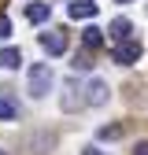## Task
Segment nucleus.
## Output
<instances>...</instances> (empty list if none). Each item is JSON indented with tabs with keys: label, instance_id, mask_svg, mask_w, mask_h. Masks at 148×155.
<instances>
[{
	"label": "nucleus",
	"instance_id": "nucleus-6",
	"mask_svg": "<svg viewBox=\"0 0 148 155\" xmlns=\"http://www.w3.org/2000/svg\"><path fill=\"white\" fill-rule=\"evenodd\" d=\"M18 63H22V52L18 48H0V67L4 70H15Z\"/></svg>",
	"mask_w": 148,
	"mask_h": 155
},
{
	"label": "nucleus",
	"instance_id": "nucleus-1",
	"mask_svg": "<svg viewBox=\"0 0 148 155\" xmlns=\"http://www.w3.org/2000/svg\"><path fill=\"white\" fill-rule=\"evenodd\" d=\"M52 67L48 63H33L30 67V96L33 100H41V96H48V89H52Z\"/></svg>",
	"mask_w": 148,
	"mask_h": 155
},
{
	"label": "nucleus",
	"instance_id": "nucleus-9",
	"mask_svg": "<svg viewBox=\"0 0 148 155\" xmlns=\"http://www.w3.org/2000/svg\"><path fill=\"white\" fill-rule=\"evenodd\" d=\"M82 41H85V48H100V45H104V30H96V26H89V30L82 33Z\"/></svg>",
	"mask_w": 148,
	"mask_h": 155
},
{
	"label": "nucleus",
	"instance_id": "nucleus-3",
	"mask_svg": "<svg viewBox=\"0 0 148 155\" xmlns=\"http://www.w3.org/2000/svg\"><path fill=\"white\" fill-rule=\"evenodd\" d=\"M107 81L104 78H92V81L85 85V104H92V107H100V104H107Z\"/></svg>",
	"mask_w": 148,
	"mask_h": 155
},
{
	"label": "nucleus",
	"instance_id": "nucleus-2",
	"mask_svg": "<svg viewBox=\"0 0 148 155\" xmlns=\"http://www.w3.org/2000/svg\"><path fill=\"white\" fill-rule=\"evenodd\" d=\"M111 59H115L119 67L137 63V59H141V45H137V41H130V37H122V41H115V52H111Z\"/></svg>",
	"mask_w": 148,
	"mask_h": 155
},
{
	"label": "nucleus",
	"instance_id": "nucleus-4",
	"mask_svg": "<svg viewBox=\"0 0 148 155\" xmlns=\"http://www.w3.org/2000/svg\"><path fill=\"white\" fill-rule=\"evenodd\" d=\"M41 48H45L48 55H63V52H67V33H63V30H48V33L41 37Z\"/></svg>",
	"mask_w": 148,
	"mask_h": 155
},
{
	"label": "nucleus",
	"instance_id": "nucleus-15",
	"mask_svg": "<svg viewBox=\"0 0 148 155\" xmlns=\"http://www.w3.org/2000/svg\"><path fill=\"white\" fill-rule=\"evenodd\" d=\"M115 4H130V0H115Z\"/></svg>",
	"mask_w": 148,
	"mask_h": 155
},
{
	"label": "nucleus",
	"instance_id": "nucleus-7",
	"mask_svg": "<svg viewBox=\"0 0 148 155\" xmlns=\"http://www.w3.org/2000/svg\"><path fill=\"white\" fill-rule=\"evenodd\" d=\"M48 15H52V4H30L26 8V18H30V22H48Z\"/></svg>",
	"mask_w": 148,
	"mask_h": 155
},
{
	"label": "nucleus",
	"instance_id": "nucleus-11",
	"mask_svg": "<svg viewBox=\"0 0 148 155\" xmlns=\"http://www.w3.org/2000/svg\"><path fill=\"white\" fill-rule=\"evenodd\" d=\"M96 137H100V140H119V137H122V126H100Z\"/></svg>",
	"mask_w": 148,
	"mask_h": 155
},
{
	"label": "nucleus",
	"instance_id": "nucleus-12",
	"mask_svg": "<svg viewBox=\"0 0 148 155\" xmlns=\"http://www.w3.org/2000/svg\"><path fill=\"white\" fill-rule=\"evenodd\" d=\"M8 33H11V18H8V15H0V41H4Z\"/></svg>",
	"mask_w": 148,
	"mask_h": 155
},
{
	"label": "nucleus",
	"instance_id": "nucleus-8",
	"mask_svg": "<svg viewBox=\"0 0 148 155\" xmlns=\"http://www.w3.org/2000/svg\"><path fill=\"white\" fill-rule=\"evenodd\" d=\"M130 30H133V26H130V18H115V22L107 26L111 41H122V37H130Z\"/></svg>",
	"mask_w": 148,
	"mask_h": 155
},
{
	"label": "nucleus",
	"instance_id": "nucleus-13",
	"mask_svg": "<svg viewBox=\"0 0 148 155\" xmlns=\"http://www.w3.org/2000/svg\"><path fill=\"white\" fill-rule=\"evenodd\" d=\"M82 155H107V151H100V148H92V144H89V148H82Z\"/></svg>",
	"mask_w": 148,
	"mask_h": 155
},
{
	"label": "nucleus",
	"instance_id": "nucleus-16",
	"mask_svg": "<svg viewBox=\"0 0 148 155\" xmlns=\"http://www.w3.org/2000/svg\"><path fill=\"white\" fill-rule=\"evenodd\" d=\"M0 155H4V151H0Z\"/></svg>",
	"mask_w": 148,
	"mask_h": 155
},
{
	"label": "nucleus",
	"instance_id": "nucleus-14",
	"mask_svg": "<svg viewBox=\"0 0 148 155\" xmlns=\"http://www.w3.org/2000/svg\"><path fill=\"white\" fill-rule=\"evenodd\" d=\"M133 155H148V140H141V144L133 148Z\"/></svg>",
	"mask_w": 148,
	"mask_h": 155
},
{
	"label": "nucleus",
	"instance_id": "nucleus-10",
	"mask_svg": "<svg viewBox=\"0 0 148 155\" xmlns=\"http://www.w3.org/2000/svg\"><path fill=\"white\" fill-rule=\"evenodd\" d=\"M15 114H18V107H15V104L8 100V96H0V118H4V122H11Z\"/></svg>",
	"mask_w": 148,
	"mask_h": 155
},
{
	"label": "nucleus",
	"instance_id": "nucleus-5",
	"mask_svg": "<svg viewBox=\"0 0 148 155\" xmlns=\"http://www.w3.org/2000/svg\"><path fill=\"white\" fill-rule=\"evenodd\" d=\"M67 11H70V18H92V15H96L100 8L92 4V0H74V4H70Z\"/></svg>",
	"mask_w": 148,
	"mask_h": 155
}]
</instances>
